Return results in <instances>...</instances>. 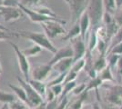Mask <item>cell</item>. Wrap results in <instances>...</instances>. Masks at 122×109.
<instances>
[{
	"mask_svg": "<svg viewBox=\"0 0 122 109\" xmlns=\"http://www.w3.org/2000/svg\"><path fill=\"white\" fill-rule=\"evenodd\" d=\"M65 24H66V21L64 20H50L43 22L40 25L46 36L49 39H54L58 36H64L66 34V29L63 26Z\"/></svg>",
	"mask_w": 122,
	"mask_h": 109,
	"instance_id": "3",
	"label": "cell"
},
{
	"mask_svg": "<svg viewBox=\"0 0 122 109\" xmlns=\"http://www.w3.org/2000/svg\"><path fill=\"white\" fill-rule=\"evenodd\" d=\"M121 42H122V26H119V28L117 29V33H116V36H114V43H113V46L117 45L118 43H121ZM113 46H112V47H113Z\"/></svg>",
	"mask_w": 122,
	"mask_h": 109,
	"instance_id": "39",
	"label": "cell"
},
{
	"mask_svg": "<svg viewBox=\"0 0 122 109\" xmlns=\"http://www.w3.org/2000/svg\"><path fill=\"white\" fill-rule=\"evenodd\" d=\"M10 109H30L29 106H27L25 104L22 103H17V102H14L12 104H9Z\"/></svg>",
	"mask_w": 122,
	"mask_h": 109,
	"instance_id": "40",
	"label": "cell"
},
{
	"mask_svg": "<svg viewBox=\"0 0 122 109\" xmlns=\"http://www.w3.org/2000/svg\"><path fill=\"white\" fill-rule=\"evenodd\" d=\"M79 36H80V27H79L78 22H77V23L73 25V27L69 31L66 32V34L61 38V40H63V41L72 40V39H74V38H76Z\"/></svg>",
	"mask_w": 122,
	"mask_h": 109,
	"instance_id": "16",
	"label": "cell"
},
{
	"mask_svg": "<svg viewBox=\"0 0 122 109\" xmlns=\"http://www.w3.org/2000/svg\"><path fill=\"white\" fill-rule=\"evenodd\" d=\"M18 37L17 33L15 32L10 31H5V30H1L0 29V42L1 41H9L12 40L13 38Z\"/></svg>",
	"mask_w": 122,
	"mask_h": 109,
	"instance_id": "25",
	"label": "cell"
},
{
	"mask_svg": "<svg viewBox=\"0 0 122 109\" xmlns=\"http://www.w3.org/2000/svg\"><path fill=\"white\" fill-rule=\"evenodd\" d=\"M0 29H1V30H5V31H10L8 28H6L5 26H4L3 25H1V24H0Z\"/></svg>",
	"mask_w": 122,
	"mask_h": 109,
	"instance_id": "51",
	"label": "cell"
},
{
	"mask_svg": "<svg viewBox=\"0 0 122 109\" xmlns=\"http://www.w3.org/2000/svg\"><path fill=\"white\" fill-rule=\"evenodd\" d=\"M78 25H79V27H80V36H81V38L83 40H85L86 33L89 29V26H91L90 19H89V16H88V14L86 13V11L79 18Z\"/></svg>",
	"mask_w": 122,
	"mask_h": 109,
	"instance_id": "13",
	"label": "cell"
},
{
	"mask_svg": "<svg viewBox=\"0 0 122 109\" xmlns=\"http://www.w3.org/2000/svg\"><path fill=\"white\" fill-rule=\"evenodd\" d=\"M18 36L24 37L27 40H30L34 44L38 45L43 49H46L50 53L54 54L57 50L56 47L52 44L51 40L46 36L45 33H40V32H32V31H26V30H19L16 32Z\"/></svg>",
	"mask_w": 122,
	"mask_h": 109,
	"instance_id": "1",
	"label": "cell"
},
{
	"mask_svg": "<svg viewBox=\"0 0 122 109\" xmlns=\"http://www.w3.org/2000/svg\"><path fill=\"white\" fill-rule=\"evenodd\" d=\"M45 97H46V98H45V100H46V102H49V101L53 100V99H55L56 97H57V96H56V95H55V94L53 93V91H52L49 87H47Z\"/></svg>",
	"mask_w": 122,
	"mask_h": 109,
	"instance_id": "43",
	"label": "cell"
},
{
	"mask_svg": "<svg viewBox=\"0 0 122 109\" xmlns=\"http://www.w3.org/2000/svg\"><path fill=\"white\" fill-rule=\"evenodd\" d=\"M119 59V56L118 55H115V54H110V56L108 57V62H109V66H114L117 63Z\"/></svg>",
	"mask_w": 122,
	"mask_h": 109,
	"instance_id": "41",
	"label": "cell"
},
{
	"mask_svg": "<svg viewBox=\"0 0 122 109\" xmlns=\"http://www.w3.org/2000/svg\"><path fill=\"white\" fill-rule=\"evenodd\" d=\"M2 73V66H1V62H0V74Z\"/></svg>",
	"mask_w": 122,
	"mask_h": 109,
	"instance_id": "52",
	"label": "cell"
},
{
	"mask_svg": "<svg viewBox=\"0 0 122 109\" xmlns=\"http://www.w3.org/2000/svg\"><path fill=\"white\" fill-rule=\"evenodd\" d=\"M85 65H86V60H85V58L83 57L81 59H79V60H77V61L73 63V65H72V66L70 69H71L72 71H74V72H76L78 74L82 69H84Z\"/></svg>",
	"mask_w": 122,
	"mask_h": 109,
	"instance_id": "30",
	"label": "cell"
},
{
	"mask_svg": "<svg viewBox=\"0 0 122 109\" xmlns=\"http://www.w3.org/2000/svg\"><path fill=\"white\" fill-rule=\"evenodd\" d=\"M74 53H73V49H72L71 45L70 46H66V47H62L60 49H57L56 53L53 54V57L51 58V60L49 61V65L53 66L54 64H56V62L60 61L64 58H67V57H73Z\"/></svg>",
	"mask_w": 122,
	"mask_h": 109,
	"instance_id": "10",
	"label": "cell"
},
{
	"mask_svg": "<svg viewBox=\"0 0 122 109\" xmlns=\"http://www.w3.org/2000/svg\"><path fill=\"white\" fill-rule=\"evenodd\" d=\"M104 3V7H105V11H107L110 14H115L116 9H117V5H116V2L115 0H103Z\"/></svg>",
	"mask_w": 122,
	"mask_h": 109,
	"instance_id": "29",
	"label": "cell"
},
{
	"mask_svg": "<svg viewBox=\"0 0 122 109\" xmlns=\"http://www.w3.org/2000/svg\"><path fill=\"white\" fill-rule=\"evenodd\" d=\"M77 73L74 72V71H72L71 69L67 72V74H66V77H65V79H64V82H63V84L62 85H65V84L66 83H69V82H72V81H75L76 79V77H77Z\"/></svg>",
	"mask_w": 122,
	"mask_h": 109,
	"instance_id": "32",
	"label": "cell"
},
{
	"mask_svg": "<svg viewBox=\"0 0 122 109\" xmlns=\"http://www.w3.org/2000/svg\"><path fill=\"white\" fill-rule=\"evenodd\" d=\"M6 109H10V107H9V104H7V106H6Z\"/></svg>",
	"mask_w": 122,
	"mask_h": 109,
	"instance_id": "53",
	"label": "cell"
},
{
	"mask_svg": "<svg viewBox=\"0 0 122 109\" xmlns=\"http://www.w3.org/2000/svg\"><path fill=\"white\" fill-rule=\"evenodd\" d=\"M90 109H101V107H100V105L98 104L97 102H95L91 104V108Z\"/></svg>",
	"mask_w": 122,
	"mask_h": 109,
	"instance_id": "49",
	"label": "cell"
},
{
	"mask_svg": "<svg viewBox=\"0 0 122 109\" xmlns=\"http://www.w3.org/2000/svg\"><path fill=\"white\" fill-rule=\"evenodd\" d=\"M9 88H11V90L15 93V95H16V97L20 100L21 102H23L24 104H25L27 105V97H26V94H25V89L23 88L21 85L16 86V85H8ZM28 106V105H27Z\"/></svg>",
	"mask_w": 122,
	"mask_h": 109,
	"instance_id": "15",
	"label": "cell"
},
{
	"mask_svg": "<svg viewBox=\"0 0 122 109\" xmlns=\"http://www.w3.org/2000/svg\"><path fill=\"white\" fill-rule=\"evenodd\" d=\"M102 81L100 78L97 76V77L93 78V79H90V81L87 83L86 86V89H85V91L86 92H89L90 90H93V89H95L96 90V92L97 93V88H98V86H100L102 85Z\"/></svg>",
	"mask_w": 122,
	"mask_h": 109,
	"instance_id": "23",
	"label": "cell"
},
{
	"mask_svg": "<svg viewBox=\"0 0 122 109\" xmlns=\"http://www.w3.org/2000/svg\"><path fill=\"white\" fill-rule=\"evenodd\" d=\"M105 7L103 0H89L86 8V13L88 14L93 29H96L99 26V24L102 22Z\"/></svg>",
	"mask_w": 122,
	"mask_h": 109,
	"instance_id": "2",
	"label": "cell"
},
{
	"mask_svg": "<svg viewBox=\"0 0 122 109\" xmlns=\"http://www.w3.org/2000/svg\"><path fill=\"white\" fill-rule=\"evenodd\" d=\"M42 47H39L38 45H34L33 47H29V48H27V49H24V50H22V52L25 54V56L27 57H36V56H38L41 52H42Z\"/></svg>",
	"mask_w": 122,
	"mask_h": 109,
	"instance_id": "19",
	"label": "cell"
},
{
	"mask_svg": "<svg viewBox=\"0 0 122 109\" xmlns=\"http://www.w3.org/2000/svg\"><path fill=\"white\" fill-rule=\"evenodd\" d=\"M107 59L104 55H100V57L97 58V60L94 62L93 64V67L94 69L97 71V73H99L100 71H102L105 67H107Z\"/></svg>",
	"mask_w": 122,
	"mask_h": 109,
	"instance_id": "17",
	"label": "cell"
},
{
	"mask_svg": "<svg viewBox=\"0 0 122 109\" xmlns=\"http://www.w3.org/2000/svg\"><path fill=\"white\" fill-rule=\"evenodd\" d=\"M108 53L118 55V56L122 55V42L121 43H118V44L115 45V46H113L112 47H110V50L108 51Z\"/></svg>",
	"mask_w": 122,
	"mask_h": 109,
	"instance_id": "34",
	"label": "cell"
},
{
	"mask_svg": "<svg viewBox=\"0 0 122 109\" xmlns=\"http://www.w3.org/2000/svg\"><path fill=\"white\" fill-rule=\"evenodd\" d=\"M68 5L71 23L74 25L79 21V18L86 11L89 0H65Z\"/></svg>",
	"mask_w": 122,
	"mask_h": 109,
	"instance_id": "4",
	"label": "cell"
},
{
	"mask_svg": "<svg viewBox=\"0 0 122 109\" xmlns=\"http://www.w3.org/2000/svg\"><path fill=\"white\" fill-rule=\"evenodd\" d=\"M66 74H67V72L59 74V75H58V76H56V77L54 78L53 80H51L50 82L46 85V86H47V87H50V86H52V85H55L63 84V82H64V79H65V77H66Z\"/></svg>",
	"mask_w": 122,
	"mask_h": 109,
	"instance_id": "31",
	"label": "cell"
},
{
	"mask_svg": "<svg viewBox=\"0 0 122 109\" xmlns=\"http://www.w3.org/2000/svg\"><path fill=\"white\" fill-rule=\"evenodd\" d=\"M97 74L98 73L94 69V67H92L88 72H87V75H88V76L90 77V79H93V78H95V77H97Z\"/></svg>",
	"mask_w": 122,
	"mask_h": 109,
	"instance_id": "46",
	"label": "cell"
},
{
	"mask_svg": "<svg viewBox=\"0 0 122 109\" xmlns=\"http://www.w3.org/2000/svg\"><path fill=\"white\" fill-rule=\"evenodd\" d=\"M3 1H4V0H0V3H1V2H3Z\"/></svg>",
	"mask_w": 122,
	"mask_h": 109,
	"instance_id": "54",
	"label": "cell"
},
{
	"mask_svg": "<svg viewBox=\"0 0 122 109\" xmlns=\"http://www.w3.org/2000/svg\"><path fill=\"white\" fill-rule=\"evenodd\" d=\"M97 36L96 34V29H92L90 36H89V40L87 43V47H86V50L92 52L96 47H97Z\"/></svg>",
	"mask_w": 122,
	"mask_h": 109,
	"instance_id": "20",
	"label": "cell"
},
{
	"mask_svg": "<svg viewBox=\"0 0 122 109\" xmlns=\"http://www.w3.org/2000/svg\"><path fill=\"white\" fill-rule=\"evenodd\" d=\"M107 100L112 104H117V105H121L122 104V98L115 93L112 89L109 90V92L107 95Z\"/></svg>",
	"mask_w": 122,
	"mask_h": 109,
	"instance_id": "21",
	"label": "cell"
},
{
	"mask_svg": "<svg viewBox=\"0 0 122 109\" xmlns=\"http://www.w3.org/2000/svg\"><path fill=\"white\" fill-rule=\"evenodd\" d=\"M74 63V59L73 57H67V58H64L60 61L56 62L52 66V68L56 71L58 74H62V73L68 72L71 68L72 65Z\"/></svg>",
	"mask_w": 122,
	"mask_h": 109,
	"instance_id": "12",
	"label": "cell"
},
{
	"mask_svg": "<svg viewBox=\"0 0 122 109\" xmlns=\"http://www.w3.org/2000/svg\"><path fill=\"white\" fill-rule=\"evenodd\" d=\"M114 20L118 26H122V7L118 8V10L116 12V14H114Z\"/></svg>",
	"mask_w": 122,
	"mask_h": 109,
	"instance_id": "38",
	"label": "cell"
},
{
	"mask_svg": "<svg viewBox=\"0 0 122 109\" xmlns=\"http://www.w3.org/2000/svg\"><path fill=\"white\" fill-rule=\"evenodd\" d=\"M70 42H71L73 53H74L73 59H74V62H76L77 60L83 58L86 55V47L85 45V40H83L81 38V36H79L76 37V38L70 40Z\"/></svg>",
	"mask_w": 122,
	"mask_h": 109,
	"instance_id": "9",
	"label": "cell"
},
{
	"mask_svg": "<svg viewBox=\"0 0 122 109\" xmlns=\"http://www.w3.org/2000/svg\"><path fill=\"white\" fill-rule=\"evenodd\" d=\"M25 13L19 7L5 6L0 5V16L4 19L5 23L15 22L25 17Z\"/></svg>",
	"mask_w": 122,
	"mask_h": 109,
	"instance_id": "7",
	"label": "cell"
},
{
	"mask_svg": "<svg viewBox=\"0 0 122 109\" xmlns=\"http://www.w3.org/2000/svg\"><path fill=\"white\" fill-rule=\"evenodd\" d=\"M117 70H118V73L122 75V57H119L117 61Z\"/></svg>",
	"mask_w": 122,
	"mask_h": 109,
	"instance_id": "48",
	"label": "cell"
},
{
	"mask_svg": "<svg viewBox=\"0 0 122 109\" xmlns=\"http://www.w3.org/2000/svg\"><path fill=\"white\" fill-rule=\"evenodd\" d=\"M18 7L25 13V16H28V18H29L32 22H34V23L41 24V23H43V22L50 21V20L61 21V19H59L58 17H49V16H43V15H41L39 13H37L36 11L33 10V9H31V8H28V7H25V6L22 5L21 4L18 5Z\"/></svg>",
	"mask_w": 122,
	"mask_h": 109,
	"instance_id": "8",
	"label": "cell"
},
{
	"mask_svg": "<svg viewBox=\"0 0 122 109\" xmlns=\"http://www.w3.org/2000/svg\"><path fill=\"white\" fill-rule=\"evenodd\" d=\"M19 2L22 5L33 9L36 6L42 5L43 0H19Z\"/></svg>",
	"mask_w": 122,
	"mask_h": 109,
	"instance_id": "28",
	"label": "cell"
},
{
	"mask_svg": "<svg viewBox=\"0 0 122 109\" xmlns=\"http://www.w3.org/2000/svg\"><path fill=\"white\" fill-rule=\"evenodd\" d=\"M49 88L53 91V93L55 94V95L59 97L60 95L62 94V91H63V85L62 84H58V85H52Z\"/></svg>",
	"mask_w": 122,
	"mask_h": 109,
	"instance_id": "35",
	"label": "cell"
},
{
	"mask_svg": "<svg viewBox=\"0 0 122 109\" xmlns=\"http://www.w3.org/2000/svg\"><path fill=\"white\" fill-rule=\"evenodd\" d=\"M87 93H88V92L84 91V92H82L80 95H78L77 99L72 104L71 109H81L82 106H83L84 102L86 101V97H87Z\"/></svg>",
	"mask_w": 122,
	"mask_h": 109,
	"instance_id": "22",
	"label": "cell"
},
{
	"mask_svg": "<svg viewBox=\"0 0 122 109\" xmlns=\"http://www.w3.org/2000/svg\"><path fill=\"white\" fill-rule=\"evenodd\" d=\"M27 82L30 84L31 86L36 90L37 93L40 95L43 98L45 99V95H46V89H47V86L46 85L43 81H39V80H35V79H31L29 78L27 80Z\"/></svg>",
	"mask_w": 122,
	"mask_h": 109,
	"instance_id": "14",
	"label": "cell"
},
{
	"mask_svg": "<svg viewBox=\"0 0 122 109\" xmlns=\"http://www.w3.org/2000/svg\"><path fill=\"white\" fill-rule=\"evenodd\" d=\"M86 84L82 83V84H79V85H76V86L74 87V89L72 90V92L74 95H80L82 92H84L85 91V89H86Z\"/></svg>",
	"mask_w": 122,
	"mask_h": 109,
	"instance_id": "37",
	"label": "cell"
},
{
	"mask_svg": "<svg viewBox=\"0 0 122 109\" xmlns=\"http://www.w3.org/2000/svg\"><path fill=\"white\" fill-rule=\"evenodd\" d=\"M20 4L19 0H4L0 3V5L5 6H13V7H18V5Z\"/></svg>",
	"mask_w": 122,
	"mask_h": 109,
	"instance_id": "36",
	"label": "cell"
},
{
	"mask_svg": "<svg viewBox=\"0 0 122 109\" xmlns=\"http://www.w3.org/2000/svg\"><path fill=\"white\" fill-rule=\"evenodd\" d=\"M110 89H112L115 93L117 94V95H118L122 98V86H120V85H114Z\"/></svg>",
	"mask_w": 122,
	"mask_h": 109,
	"instance_id": "45",
	"label": "cell"
},
{
	"mask_svg": "<svg viewBox=\"0 0 122 109\" xmlns=\"http://www.w3.org/2000/svg\"><path fill=\"white\" fill-rule=\"evenodd\" d=\"M16 79H17L18 83L20 84L21 86L25 89V94H26V97H27V105L30 108L38 105L44 101V98L31 86V85L25 79H22L19 76H17Z\"/></svg>",
	"mask_w": 122,
	"mask_h": 109,
	"instance_id": "5",
	"label": "cell"
},
{
	"mask_svg": "<svg viewBox=\"0 0 122 109\" xmlns=\"http://www.w3.org/2000/svg\"><path fill=\"white\" fill-rule=\"evenodd\" d=\"M33 10L36 11L37 13H39V14L43 15V16H49V17H57L56 14L51 10L50 8H48V7H46V6L43 5H38V6H36L35 8H33Z\"/></svg>",
	"mask_w": 122,
	"mask_h": 109,
	"instance_id": "24",
	"label": "cell"
},
{
	"mask_svg": "<svg viewBox=\"0 0 122 109\" xmlns=\"http://www.w3.org/2000/svg\"><path fill=\"white\" fill-rule=\"evenodd\" d=\"M115 2H116L117 8H120V7H122V0H115Z\"/></svg>",
	"mask_w": 122,
	"mask_h": 109,
	"instance_id": "50",
	"label": "cell"
},
{
	"mask_svg": "<svg viewBox=\"0 0 122 109\" xmlns=\"http://www.w3.org/2000/svg\"><path fill=\"white\" fill-rule=\"evenodd\" d=\"M76 85V81H72V82H69V83H66L65 85H63V91H62V94L60 95V96L58 97V99L61 100L62 98H64L65 96H66L67 94L70 93Z\"/></svg>",
	"mask_w": 122,
	"mask_h": 109,
	"instance_id": "27",
	"label": "cell"
},
{
	"mask_svg": "<svg viewBox=\"0 0 122 109\" xmlns=\"http://www.w3.org/2000/svg\"><path fill=\"white\" fill-rule=\"evenodd\" d=\"M58 103H59V99H58V97H56L55 99H53V100H51L49 102H47V104H46V109H56Z\"/></svg>",
	"mask_w": 122,
	"mask_h": 109,
	"instance_id": "42",
	"label": "cell"
},
{
	"mask_svg": "<svg viewBox=\"0 0 122 109\" xmlns=\"http://www.w3.org/2000/svg\"><path fill=\"white\" fill-rule=\"evenodd\" d=\"M67 104H68V98L66 96H65L64 98L59 100V103H58L56 109H66Z\"/></svg>",
	"mask_w": 122,
	"mask_h": 109,
	"instance_id": "44",
	"label": "cell"
},
{
	"mask_svg": "<svg viewBox=\"0 0 122 109\" xmlns=\"http://www.w3.org/2000/svg\"><path fill=\"white\" fill-rule=\"evenodd\" d=\"M97 76L100 78L102 81H112L113 77H112L110 66H107V67L104 68L102 71L99 72V75H97Z\"/></svg>",
	"mask_w": 122,
	"mask_h": 109,
	"instance_id": "26",
	"label": "cell"
},
{
	"mask_svg": "<svg viewBox=\"0 0 122 109\" xmlns=\"http://www.w3.org/2000/svg\"><path fill=\"white\" fill-rule=\"evenodd\" d=\"M7 43L10 45L13 50L15 51V54L16 56V59H17V63H18V66H19V69H20L22 75L24 76L25 79L27 81L29 79V72H30V64H29V61H28V58L25 56L24 53L22 52L20 48L18 47V46L13 43L11 41H7Z\"/></svg>",
	"mask_w": 122,
	"mask_h": 109,
	"instance_id": "6",
	"label": "cell"
},
{
	"mask_svg": "<svg viewBox=\"0 0 122 109\" xmlns=\"http://www.w3.org/2000/svg\"><path fill=\"white\" fill-rule=\"evenodd\" d=\"M15 100V95L14 94L6 93V92H3L2 90H0V103L10 104L12 103H14Z\"/></svg>",
	"mask_w": 122,
	"mask_h": 109,
	"instance_id": "18",
	"label": "cell"
},
{
	"mask_svg": "<svg viewBox=\"0 0 122 109\" xmlns=\"http://www.w3.org/2000/svg\"><path fill=\"white\" fill-rule=\"evenodd\" d=\"M46 104H47V102H46V100H44L41 104H39L38 105L35 106V107H32L30 109H46Z\"/></svg>",
	"mask_w": 122,
	"mask_h": 109,
	"instance_id": "47",
	"label": "cell"
},
{
	"mask_svg": "<svg viewBox=\"0 0 122 109\" xmlns=\"http://www.w3.org/2000/svg\"><path fill=\"white\" fill-rule=\"evenodd\" d=\"M52 66L49 64H46V65H40L38 66H36L33 69L32 71V77L35 80H39V81H44L48 75L50 74L51 70H52Z\"/></svg>",
	"mask_w": 122,
	"mask_h": 109,
	"instance_id": "11",
	"label": "cell"
},
{
	"mask_svg": "<svg viewBox=\"0 0 122 109\" xmlns=\"http://www.w3.org/2000/svg\"><path fill=\"white\" fill-rule=\"evenodd\" d=\"M97 50L99 51L100 55H104L105 56V53L107 51V42L105 40H101V39H97Z\"/></svg>",
	"mask_w": 122,
	"mask_h": 109,
	"instance_id": "33",
	"label": "cell"
}]
</instances>
